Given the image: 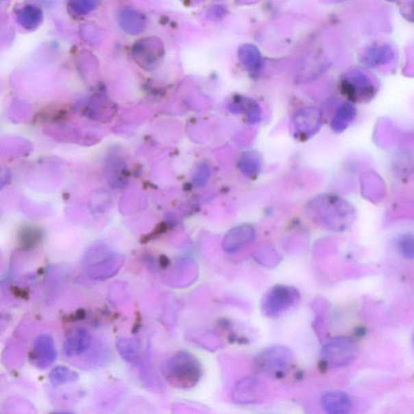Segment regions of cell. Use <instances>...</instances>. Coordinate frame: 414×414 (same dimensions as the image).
Segmentation results:
<instances>
[{
	"label": "cell",
	"instance_id": "obj_4",
	"mask_svg": "<svg viewBox=\"0 0 414 414\" xmlns=\"http://www.w3.org/2000/svg\"><path fill=\"white\" fill-rule=\"evenodd\" d=\"M358 352V345L350 337H337L324 346L322 358L331 367H343L353 363Z\"/></svg>",
	"mask_w": 414,
	"mask_h": 414
},
{
	"label": "cell",
	"instance_id": "obj_18",
	"mask_svg": "<svg viewBox=\"0 0 414 414\" xmlns=\"http://www.w3.org/2000/svg\"><path fill=\"white\" fill-rule=\"evenodd\" d=\"M406 14L409 20L414 21V3H412L411 6H409L407 10H406Z\"/></svg>",
	"mask_w": 414,
	"mask_h": 414
},
{
	"label": "cell",
	"instance_id": "obj_19",
	"mask_svg": "<svg viewBox=\"0 0 414 414\" xmlns=\"http://www.w3.org/2000/svg\"><path fill=\"white\" fill-rule=\"evenodd\" d=\"M51 414H73L71 413H53Z\"/></svg>",
	"mask_w": 414,
	"mask_h": 414
},
{
	"label": "cell",
	"instance_id": "obj_11",
	"mask_svg": "<svg viewBox=\"0 0 414 414\" xmlns=\"http://www.w3.org/2000/svg\"><path fill=\"white\" fill-rule=\"evenodd\" d=\"M34 348L35 363L39 368L48 367L55 361L57 352L52 337L38 336L34 341Z\"/></svg>",
	"mask_w": 414,
	"mask_h": 414
},
{
	"label": "cell",
	"instance_id": "obj_10",
	"mask_svg": "<svg viewBox=\"0 0 414 414\" xmlns=\"http://www.w3.org/2000/svg\"><path fill=\"white\" fill-rule=\"evenodd\" d=\"M256 232L254 228L249 224H243L234 228L229 231L225 236L223 247L224 249L233 253L239 250L242 247L249 244L255 239Z\"/></svg>",
	"mask_w": 414,
	"mask_h": 414
},
{
	"label": "cell",
	"instance_id": "obj_17",
	"mask_svg": "<svg viewBox=\"0 0 414 414\" xmlns=\"http://www.w3.org/2000/svg\"><path fill=\"white\" fill-rule=\"evenodd\" d=\"M118 348L121 355H123V357L125 358L132 360L134 357V355H136V346H134L132 343H130V341L127 340H120L118 343Z\"/></svg>",
	"mask_w": 414,
	"mask_h": 414
},
{
	"label": "cell",
	"instance_id": "obj_7",
	"mask_svg": "<svg viewBox=\"0 0 414 414\" xmlns=\"http://www.w3.org/2000/svg\"><path fill=\"white\" fill-rule=\"evenodd\" d=\"M300 300V295L293 287L277 286L265 295L263 308L269 316L274 317L293 307Z\"/></svg>",
	"mask_w": 414,
	"mask_h": 414
},
{
	"label": "cell",
	"instance_id": "obj_1",
	"mask_svg": "<svg viewBox=\"0 0 414 414\" xmlns=\"http://www.w3.org/2000/svg\"><path fill=\"white\" fill-rule=\"evenodd\" d=\"M162 372L171 385L180 389H191L199 381L202 367L195 356L182 351L164 363Z\"/></svg>",
	"mask_w": 414,
	"mask_h": 414
},
{
	"label": "cell",
	"instance_id": "obj_9",
	"mask_svg": "<svg viewBox=\"0 0 414 414\" xmlns=\"http://www.w3.org/2000/svg\"><path fill=\"white\" fill-rule=\"evenodd\" d=\"M321 406L327 414H350L353 409L350 395L341 391H330L324 394Z\"/></svg>",
	"mask_w": 414,
	"mask_h": 414
},
{
	"label": "cell",
	"instance_id": "obj_15",
	"mask_svg": "<svg viewBox=\"0 0 414 414\" xmlns=\"http://www.w3.org/2000/svg\"><path fill=\"white\" fill-rule=\"evenodd\" d=\"M49 378L52 384L60 385L75 381L78 379V374L69 367L58 366L49 373Z\"/></svg>",
	"mask_w": 414,
	"mask_h": 414
},
{
	"label": "cell",
	"instance_id": "obj_13",
	"mask_svg": "<svg viewBox=\"0 0 414 414\" xmlns=\"http://www.w3.org/2000/svg\"><path fill=\"white\" fill-rule=\"evenodd\" d=\"M91 344V335L84 328H78L65 341L62 353L66 357L77 356L86 352Z\"/></svg>",
	"mask_w": 414,
	"mask_h": 414
},
{
	"label": "cell",
	"instance_id": "obj_16",
	"mask_svg": "<svg viewBox=\"0 0 414 414\" xmlns=\"http://www.w3.org/2000/svg\"><path fill=\"white\" fill-rule=\"evenodd\" d=\"M398 247L400 254L406 259L414 258V236L406 233L399 237Z\"/></svg>",
	"mask_w": 414,
	"mask_h": 414
},
{
	"label": "cell",
	"instance_id": "obj_6",
	"mask_svg": "<svg viewBox=\"0 0 414 414\" xmlns=\"http://www.w3.org/2000/svg\"><path fill=\"white\" fill-rule=\"evenodd\" d=\"M293 359L291 351L284 346H272L256 355L255 370L267 375H276L289 367Z\"/></svg>",
	"mask_w": 414,
	"mask_h": 414
},
{
	"label": "cell",
	"instance_id": "obj_2",
	"mask_svg": "<svg viewBox=\"0 0 414 414\" xmlns=\"http://www.w3.org/2000/svg\"><path fill=\"white\" fill-rule=\"evenodd\" d=\"M124 264V256L106 246L92 247L85 255L88 276L94 280H106L118 273Z\"/></svg>",
	"mask_w": 414,
	"mask_h": 414
},
{
	"label": "cell",
	"instance_id": "obj_5",
	"mask_svg": "<svg viewBox=\"0 0 414 414\" xmlns=\"http://www.w3.org/2000/svg\"><path fill=\"white\" fill-rule=\"evenodd\" d=\"M341 91L350 101L364 103L372 100L376 95L375 81L366 72L350 71L341 83Z\"/></svg>",
	"mask_w": 414,
	"mask_h": 414
},
{
	"label": "cell",
	"instance_id": "obj_8",
	"mask_svg": "<svg viewBox=\"0 0 414 414\" xmlns=\"http://www.w3.org/2000/svg\"><path fill=\"white\" fill-rule=\"evenodd\" d=\"M264 388L262 382L255 378H245L238 382L233 389V399L240 404H254L263 398Z\"/></svg>",
	"mask_w": 414,
	"mask_h": 414
},
{
	"label": "cell",
	"instance_id": "obj_12",
	"mask_svg": "<svg viewBox=\"0 0 414 414\" xmlns=\"http://www.w3.org/2000/svg\"><path fill=\"white\" fill-rule=\"evenodd\" d=\"M394 51L388 44H376L369 47L363 53L362 64L368 67H377L388 64L393 60Z\"/></svg>",
	"mask_w": 414,
	"mask_h": 414
},
{
	"label": "cell",
	"instance_id": "obj_20",
	"mask_svg": "<svg viewBox=\"0 0 414 414\" xmlns=\"http://www.w3.org/2000/svg\"><path fill=\"white\" fill-rule=\"evenodd\" d=\"M413 346H414V337H413Z\"/></svg>",
	"mask_w": 414,
	"mask_h": 414
},
{
	"label": "cell",
	"instance_id": "obj_14",
	"mask_svg": "<svg viewBox=\"0 0 414 414\" xmlns=\"http://www.w3.org/2000/svg\"><path fill=\"white\" fill-rule=\"evenodd\" d=\"M355 117H356V109L352 103H345L337 112L336 118L334 123H332L334 124V128L337 132L344 130L352 123Z\"/></svg>",
	"mask_w": 414,
	"mask_h": 414
},
{
	"label": "cell",
	"instance_id": "obj_3",
	"mask_svg": "<svg viewBox=\"0 0 414 414\" xmlns=\"http://www.w3.org/2000/svg\"><path fill=\"white\" fill-rule=\"evenodd\" d=\"M315 206L318 210L319 219L334 230H343L354 218L353 207L337 197H326Z\"/></svg>",
	"mask_w": 414,
	"mask_h": 414
}]
</instances>
